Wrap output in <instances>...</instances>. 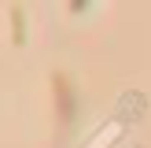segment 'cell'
Masks as SVG:
<instances>
[{
    "mask_svg": "<svg viewBox=\"0 0 151 148\" xmlns=\"http://www.w3.org/2000/svg\"><path fill=\"white\" fill-rule=\"evenodd\" d=\"M7 15H11V44L19 48V44H26V11H22V4H11Z\"/></svg>",
    "mask_w": 151,
    "mask_h": 148,
    "instance_id": "cell-2",
    "label": "cell"
},
{
    "mask_svg": "<svg viewBox=\"0 0 151 148\" xmlns=\"http://www.w3.org/2000/svg\"><path fill=\"white\" fill-rule=\"evenodd\" d=\"M52 104H55L59 130H66V126L74 122V115H78V96H74L66 74H52Z\"/></svg>",
    "mask_w": 151,
    "mask_h": 148,
    "instance_id": "cell-1",
    "label": "cell"
},
{
    "mask_svg": "<svg viewBox=\"0 0 151 148\" xmlns=\"http://www.w3.org/2000/svg\"><path fill=\"white\" fill-rule=\"evenodd\" d=\"M88 7H92L88 0H85V4H78V0H74V4H70V15H81V11H88Z\"/></svg>",
    "mask_w": 151,
    "mask_h": 148,
    "instance_id": "cell-3",
    "label": "cell"
}]
</instances>
